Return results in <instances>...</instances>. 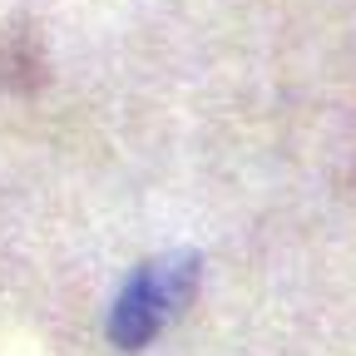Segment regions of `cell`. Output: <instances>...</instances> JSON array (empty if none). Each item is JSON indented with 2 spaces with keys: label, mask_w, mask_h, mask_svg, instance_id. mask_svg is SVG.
Masks as SVG:
<instances>
[{
  "label": "cell",
  "mask_w": 356,
  "mask_h": 356,
  "mask_svg": "<svg viewBox=\"0 0 356 356\" xmlns=\"http://www.w3.org/2000/svg\"><path fill=\"white\" fill-rule=\"evenodd\" d=\"M193 287H198V257L193 252H168V257L144 262L139 273L124 282V292H119V302L109 312L114 346H124V351L149 346L178 312L188 307Z\"/></svg>",
  "instance_id": "obj_1"
}]
</instances>
